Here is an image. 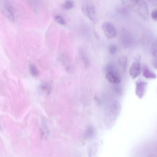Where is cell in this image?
<instances>
[{
    "mask_svg": "<svg viewBox=\"0 0 157 157\" xmlns=\"http://www.w3.org/2000/svg\"><path fill=\"white\" fill-rule=\"evenodd\" d=\"M130 8L137 13L144 19H150L149 9L146 3L143 1H129Z\"/></svg>",
    "mask_w": 157,
    "mask_h": 157,
    "instance_id": "1",
    "label": "cell"
},
{
    "mask_svg": "<svg viewBox=\"0 0 157 157\" xmlns=\"http://www.w3.org/2000/svg\"><path fill=\"white\" fill-rule=\"evenodd\" d=\"M81 10L83 13L94 23L97 20L95 8L93 4L89 1H86L81 6Z\"/></svg>",
    "mask_w": 157,
    "mask_h": 157,
    "instance_id": "2",
    "label": "cell"
},
{
    "mask_svg": "<svg viewBox=\"0 0 157 157\" xmlns=\"http://www.w3.org/2000/svg\"><path fill=\"white\" fill-rule=\"evenodd\" d=\"M1 7L3 14L6 18L11 21L15 20L13 9L9 1H1Z\"/></svg>",
    "mask_w": 157,
    "mask_h": 157,
    "instance_id": "3",
    "label": "cell"
},
{
    "mask_svg": "<svg viewBox=\"0 0 157 157\" xmlns=\"http://www.w3.org/2000/svg\"><path fill=\"white\" fill-rule=\"evenodd\" d=\"M107 71L106 75L107 79L112 83L119 84L121 82V78L114 67L109 65L107 66Z\"/></svg>",
    "mask_w": 157,
    "mask_h": 157,
    "instance_id": "4",
    "label": "cell"
},
{
    "mask_svg": "<svg viewBox=\"0 0 157 157\" xmlns=\"http://www.w3.org/2000/svg\"><path fill=\"white\" fill-rule=\"evenodd\" d=\"M102 28L106 37L112 39L115 37L117 34L116 29L115 25L109 22H106L102 25Z\"/></svg>",
    "mask_w": 157,
    "mask_h": 157,
    "instance_id": "5",
    "label": "cell"
},
{
    "mask_svg": "<svg viewBox=\"0 0 157 157\" xmlns=\"http://www.w3.org/2000/svg\"><path fill=\"white\" fill-rule=\"evenodd\" d=\"M141 57L139 55L137 56L136 60L131 67L129 70V75L133 79L136 78L140 74L141 72V64L140 62Z\"/></svg>",
    "mask_w": 157,
    "mask_h": 157,
    "instance_id": "6",
    "label": "cell"
},
{
    "mask_svg": "<svg viewBox=\"0 0 157 157\" xmlns=\"http://www.w3.org/2000/svg\"><path fill=\"white\" fill-rule=\"evenodd\" d=\"M148 86L147 82L139 80L136 82V93L140 99H142L146 94Z\"/></svg>",
    "mask_w": 157,
    "mask_h": 157,
    "instance_id": "7",
    "label": "cell"
},
{
    "mask_svg": "<svg viewBox=\"0 0 157 157\" xmlns=\"http://www.w3.org/2000/svg\"><path fill=\"white\" fill-rule=\"evenodd\" d=\"M39 89L42 92L46 93L47 95L50 94L52 90L50 83L47 82L42 83L39 86Z\"/></svg>",
    "mask_w": 157,
    "mask_h": 157,
    "instance_id": "8",
    "label": "cell"
},
{
    "mask_svg": "<svg viewBox=\"0 0 157 157\" xmlns=\"http://www.w3.org/2000/svg\"><path fill=\"white\" fill-rule=\"evenodd\" d=\"M143 76L147 79H155L156 78L155 74L151 71L147 66H145L143 68Z\"/></svg>",
    "mask_w": 157,
    "mask_h": 157,
    "instance_id": "9",
    "label": "cell"
},
{
    "mask_svg": "<svg viewBox=\"0 0 157 157\" xmlns=\"http://www.w3.org/2000/svg\"><path fill=\"white\" fill-rule=\"evenodd\" d=\"M42 138H46L47 137L49 133V130L48 128L46 122L45 120L43 119L42 121V127L40 129Z\"/></svg>",
    "mask_w": 157,
    "mask_h": 157,
    "instance_id": "10",
    "label": "cell"
},
{
    "mask_svg": "<svg viewBox=\"0 0 157 157\" xmlns=\"http://www.w3.org/2000/svg\"><path fill=\"white\" fill-rule=\"evenodd\" d=\"M128 63V59L125 55H122L119 59V64L120 66L123 71L126 70Z\"/></svg>",
    "mask_w": 157,
    "mask_h": 157,
    "instance_id": "11",
    "label": "cell"
},
{
    "mask_svg": "<svg viewBox=\"0 0 157 157\" xmlns=\"http://www.w3.org/2000/svg\"><path fill=\"white\" fill-rule=\"evenodd\" d=\"M79 54L81 58L85 64L86 67H88L89 64V61L85 51L82 49H80L79 51Z\"/></svg>",
    "mask_w": 157,
    "mask_h": 157,
    "instance_id": "12",
    "label": "cell"
},
{
    "mask_svg": "<svg viewBox=\"0 0 157 157\" xmlns=\"http://www.w3.org/2000/svg\"><path fill=\"white\" fill-rule=\"evenodd\" d=\"M29 69L30 74L33 76L37 77L39 75V71L35 65L30 64L29 65Z\"/></svg>",
    "mask_w": 157,
    "mask_h": 157,
    "instance_id": "13",
    "label": "cell"
},
{
    "mask_svg": "<svg viewBox=\"0 0 157 157\" xmlns=\"http://www.w3.org/2000/svg\"><path fill=\"white\" fill-rule=\"evenodd\" d=\"M94 129L91 126H89L86 129L85 134V137L86 139H89L92 137L94 134Z\"/></svg>",
    "mask_w": 157,
    "mask_h": 157,
    "instance_id": "14",
    "label": "cell"
},
{
    "mask_svg": "<svg viewBox=\"0 0 157 157\" xmlns=\"http://www.w3.org/2000/svg\"><path fill=\"white\" fill-rule=\"evenodd\" d=\"M128 34H125L123 37H122V43L125 47H128L131 44V40L130 37Z\"/></svg>",
    "mask_w": 157,
    "mask_h": 157,
    "instance_id": "15",
    "label": "cell"
},
{
    "mask_svg": "<svg viewBox=\"0 0 157 157\" xmlns=\"http://www.w3.org/2000/svg\"><path fill=\"white\" fill-rule=\"evenodd\" d=\"M75 6L74 2L71 1H65L63 4V7L65 9L69 10L73 8Z\"/></svg>",
    "mask_w": 157,
    "mask_h": 157,
    "instance_id": "16",
    "label": "cell"
},
{
    "mask_svg": "<svg viewBox=\"0 0 157 157\" xmlns=\"http://www.w3.org/2000/svg\"><path fill=\"white\" fill-rule=\"evenodd\" d=\"M55 21L59 24L62 25L66 24V22L62 16L58 15L54 17Z\"/></svg>",
    "mask_w": 157,
    "mask_h": 157,
    "instance_id": "17",
    "label": "cell"
},
{
    "mask_svg": "<svg viewBox=\"0 0 157 157\" xmlns=\"http://www.w3.org/2000/svg\"><path fill=\"white\" fill-rule=\"evenodd\" d=\"M108 50L109 53L112 55L115 54L117 51V47L115 44H111L109 46Z\"/></svg>",
    "mask_w": 157,
    "mask_h": 157,
    "instance_id": "18",
    "label": "cell"
},
{
    "mask_svg": "<svg viewBox=\"0 0 157 157\" xmlns=\"http://www.w3.org/2000/svg\"><path fill=\"white\" fill-rule=\"evenodd\" d=\"M152 53L154 58H157V41L154 42L152 47Z\"/></svg>",
    "mask_w": 157,
    "mask_h": 157,
    "instance_id": "19",
    "label": "cell"
},
{
    "mask_svg": "<svg viewBox=\"0 0 157 157\" xmlns=\"http://www.w3.org/2000/svg\"><path fill=\"white\" fill-rule=\"evenodd\" d=\"M157 9H155L152 11L151 13V16L153 20L157 21Z\"/></svg>",
    "mask_w": 157,
    "mask_h": 157,
    "instance_id": "20",
    "label": "cell"
},
{
    "mask_svg": "<svg viewBox=\"0 0 157 157\" xmlns=\"http://www.w3.org/2000/svg\"><path fill=\"white\" fill-rule=\"evenodd\" d=\"M0 129H2L1 126V122H0Z\"/></svg>",
    "mask_w": 157,
    "mask_h": 157,
    "instance_id": "21",
    "label": "cell"
}]
</instances>
